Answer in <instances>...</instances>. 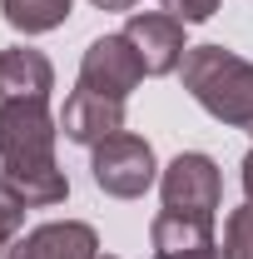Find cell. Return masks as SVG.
Segmentation results:
<instances>
[{"label":"cell","instance_id":"4fadbf2b","mask_svg":"<svg viewBox=\"0 0 253 259\" xmlns=\"http://www.w3.org/2000/svg\"><path fill=\"white\" fill-rule=\"evenodd\" d=\"M25 209H30V204L10 190V180H5V185H0V259H5V249L15 244V234L25 225Z\"/></svg>","mask_w":253,"mask_h":259},{"label":"cell","instance_id":"30bf717a","mask_svg":"<svg viewBox=\"0 0 253 259\" xmlns=\"http://www.w3.org/2000/svg\"><path fill=\"white\" fill-rule=\"evenodd\" d=\"M149 239H154V259H179V254H189V249L214 244V225L164 209V214H154V225H149Z\"/></svg>","mask_w":253,"mask_h":259},{"label":"cell","instance_id":"277c9868","mask_svg":"<svg viewBox=\"0 0 253 259\" xmlns=\"http://www.w3.org/2000/svg\"><path fill=\"white\" fill-rule=\"evenodd\" d=\"M95 185L104 194H114V199H139V194L154 185V150H149V140H139V135H109L104 145H95Z\"/></svg>","mask_w":253,"mask_h":259},{"label":"cell","instance_id":"ba28073f","mask_svg":"<svg viewBox=\"0 0 253 259\" xmlns=\"http://www.w3.org/2000/svg\"><path fill=\"white\" fill-rule=\"evenodd\" d=\"M5 259H99V234L80 220H60V225H40L25 239H15Z\"/></svg>","mask_w":253,"mask_h":259},{"label":"cell","instance_id":"52a82bcc","mask_svg":"<svg viewBox=\"0 0 253 259\" xmlns=\"http://www.w3.org/2000/svg\"><path fill=\"white\" fill-rule=\"evenodd\" d=\"M65 140H75V145H104L109 135H119L124 130V100H109V95H95V90H75V95L65 100Z\"/></svg>","mask_w":253,"mask_h":259},{"label":"cell","instance_id":"7c38bea8","mask_svg":"<svg viewBox=\"0 0 253 259\" xmlns=\"http://www.w3.org/2000/svg\"><path fill=\"white\" fill-rule=\"evenodd\" d=\"M223 254L228 259H253V199L228 214V225H223Z\"/></svg>","mask_w":253,"mask_h":259},{"label":"cell","instance_id":"d6986e66","mask_svg":"<svg viewBox=\"0 0 253 259\" xmlns=\"http://www.w3.org/2000/svg\"><path fill=\"white\" fill-rule=\"evenodd\" d=\"M99 259H109V254H99Z\"/></svg>","mask_w":253,"mask_h":259},{"label":"cell","instance_id":"3957f363","mask_svg":"<svg viewBox=\"0 0 253 259\" xmlns=\"http://www.w3.org/2000/svg\"><path fill=\"white\" fill-rule=\"evenodd\" d=\"M159 194H164V209L214 225V214H219V199H223L219 164L209 160V155H179V160H169V169H164Z\"/></svg>","mask_w":253,"mask_h":259},{"label":"cell","instance_id":"8fae6325","mask_svg":"<svg viewBox=\"0 0 253 259\" xmlns=\"http://www.w3.org/2000/svg\"><path fill=\"white\" fill-rule=\"evenodd\" d=\"M0 10L20 35H45L70 20V0H0Z\"/></svg>","mask_w":253,"mask_h":259},{"label":"cell","instance_id":"9a60e30c","mask_svg":"<svg viewBox=\"0 0 253 259\" xmlns=\"http://www.w3.org/2000/svg\"><path fill=\"white\" fill-rule=\"evenodd\" d=\"M179 259H228L219 249V244H204V249H189V254H179Z\"/></svg>","mask_w":253,"mask_h":259},{"label":"cell","instance_id":"e0dca14e","mask_svg":"<svg viewBox=\"0 0 253 259\" xmlns=\"http://www.w3.org/2000/svg\"><path fill=\"white\" fill-rule=\"evenodd\" d=\"M90 5H99V10H134V0H90Z\"/></svg>","mask_w":253,"mask_h":259},{"label":"cell","instance_id":"5bb4252c","mask_svg":"<svg viewBox=\"0 0 253 259\" xmlns=\"http://www.w3.org/2000/svg\"><path fill=\"white\" fill-rule=\"evenodd\" d=\"M164 10H169L174 20L194 25V20H209V15L219 10V0H164Z\"/></svg>","mask_w":253,"mask_h":259},{"label":"cell","instance_id":"8992f818","mask_svg":"<svg viewBox=\"0 0 253 259\" xmlns=\"http://www.w3.org/2000/svg\"><path fill=\"white\" fill-rule=\"evenodd\" d=\"M139 80H144V65H139V55H134V45L124 35H99L80 60V85L95 90V95L124 100Z\"/></svg>","mask_w":253,"mask_h":259},{"label":"cell","instance_id":"6da1fadb","mask_svg":"<svg viewBox=\"0 0 253 259\" xmlns=\"http://www.w3.org/2000/svg\"><path fill=\"white\" fill-rule=\"evenodd\" d=\"M55 120L45 100H0V169L30 209L65 204L70 180L55 164Z\"/></svg>","mask_w":253,"mask_h":259},{"label":"cell","instance_id":"7a4b0ae2","mask_svg":"<svg viewBox=\"0 0 253 259\" xmlns=\"http://www.w3.org/2000/svg\"><path fill=\"white\" fill-rule=\"evenodd\" d=\"M184 90L214 120L253 135V65L223 45H189L184 50Z\"/></svg>","mask_w":253,"mask_h":259},{"label":"cell","instance_id":"5b68a950","mask_svg":"<svg viewBox=\"0 0 253 259\" xmlns=\"http://www.w3.org/2000/svg\"><path fill=\"white\" fill-rule=\"evenodd\" d=\"M124 40L144 65V75H174L184 65V20L164 15V10H134L124 25Z\"/></svg>","mask_w":253,"mask_h":259},{"label":"cell","instance_id":"ac0fdd59","mask_svg":"<svg viewBox=\"0 0 253 259\" xmlns=\"http://www.w3.org/2000/svg\"><path fill=\"white\" fill-rule=\"evenodd\" d=\"M0 185H5V169H0Z\"/></svg>","mask_w":253,"mask_h":259},{"label":"cell","instance_id":"9c48e42d","mask_svg":"<svg viewBox=\"0 0 253 259\" xmlns=\"http://www.w3.org/2000/svg\"><path fill=\"white\" fill-rule=\"evenodd\" d=\"M50 90H55V70L40 50L30 45L0 50V100H50Z\"/></svg>","mask_w":253,"mask_h":259},{"label":"cell","instance_id":"2e32d148","mask_svg":"<svg viewBox=\"0 0 253 259\" xmlns=\"http://www.w3.org/2000/svg\"><path fill=\"white\" fill-rule=\"evenodd\" d=\"M243 190H248V199H253V150L243 155Z\"/></svg>","mask_w":253,"mask_h":259}]
</instances>
